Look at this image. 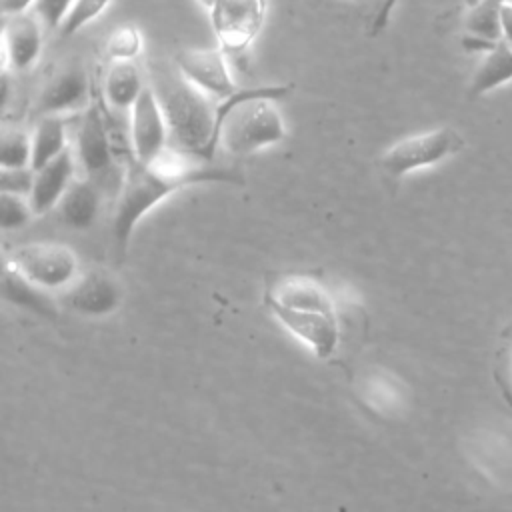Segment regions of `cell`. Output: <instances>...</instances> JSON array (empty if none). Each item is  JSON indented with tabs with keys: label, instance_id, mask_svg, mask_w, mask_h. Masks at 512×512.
Listing matches in <instances>:
<instances>
[{
	"label": "cell",
	"instance_id": "30bf717a",
	"mask_svg": "<svg viewBox=\"0 0 512 512\" xmlns=\"http://www.w3.org/2000/svg\"><path fill=\"white\" fill-rule=\"evenodd\" d=\"M174 64L192 84L218 102L240 90L232 78L228 54L220 46L180 50L174 56Z\"/></svg>",
	"mask_w": 512,
	"mask_h": 512
},
{
	"label": "cell",
	"instance_id": "d6986e66",
	"mask_svg": "<svg viewBox=\"0 0 512 512\" xmlns=\"http://www.w3.org/2000/svg\"><path fill=\"white\" fill-rule=\"evenodd\" d=\"M512 80V46L498 42L494 50L484 54L480 66L470 78V96L488 94Z\"/></svg>",
	"mask_w": 512,
	"mask_h": 512
},
{
	"label": "cell",
	"instance_id": "d4e9b609",
	"mask_svg": "<svg viewBox=\"0 0 512 512\" xmlns=\"http://www.w3.org/2000/svg\"><path fill=\"white\" fill-rule=\"evenodd\" d=\"M142 50V34L134 26L116 28L106 40L108 60H134Z\"/></svg>",
	"mask_w": 512,
	"mask_h": 512
},
{
	"label": "cell",
	"instance_id": "4dcf8cb0",
	"mask_svg": "<svg viewBox=\"0 0 512 512\" xmlns=\"http://www.w3.org/2000/svg\"><path fill=\"white\" fill-rule=\"evenodd\" d=\"M198 2H200V4H202L206 10H210V8L214 6V2H216V0H198Z\"/></svg>",
	"mask_w": 512,
	"mask_h": 512
},
{
	"label": "cell",
	"instance_id": "cb8c5ba5",
	"mask_svg": "<svg viewBox=\"0 0 512 512\" xmlns=\"http://www.w3.org/2000/svg\"><path fill=\"white\" fill-rule=\"evenodd\" d=\"M114 0H76L70 8V12L66 14L64 22L60 24L58 32L62 38H68L72 34H76L78 30H82L86 24H90L92 20H96Z\"/></svg>",
	"mask_w": 512,
	"mask_h": 512
},
{
	"label": "cell",
	"instance_id": "5b68a950",
	"mask_svg": "<svg viewBox=\"0 0 512 512\" xmlns=\"http://www.w3.org/2000/svg\"><path fill=\"white\" fill-rule=\"evenodd\" d=\"M72 152L84 178L92 180L104 196H118L130 160L114 142L102 100H92L78 114Z\"/></svg>",
	"mask_w": 512,
	"mask_h": 512
},
{
	"label": "cell",
	"instance_id": "603a6c76",
	"mask_svg": "<svg viewBox=\"0 0 512 512\" xmlns=\"http://www.w3.org/2000/svg\"><path fill=\"white\" fill-rule=\"evenodd\" d=\"M362 392L366 396V404H370L372 410L386 412L402 406L400 384L392 376H384L382 372L372 378H366Z\"/></svg>",
	"mask_w": 512,
	"mask_h": 512
},
{
	"label": "cell",
	"instance_id": "4316f807",
	"mask_svg": "<svg viewBox=\"0 0 512 512\" xmlns=\"http://www.w3.org/2000/svg\"><path fill=\"white\" fill-rule=\"evenodd\" d=\"M34 184V170L28 168H2L0 172V190L6 194L30 196Z\"/></svg>",
	"mask_w": 512,
	"mask_h": 512
},
{
	"label": "cell",
	"instance_id": "6da1fadb",
	"mask_svg": "<svg viewBox=\"0 0 512 512\" xmlns=\"http://www.w3.org/2000/svg\"><path fill=\"white\" fill-rule=\"evenodd\" d=\"M196 184H244V174L234 166H220L168 146L156 160L142 164L130 160L122 188L116 196L110 222L112 250L118 260L128 254V244L138 222L170 194Z\"/></svg>",
	"mask_w": 512,
	"mask_h": 512
},
{
	"label": "cell",
	"instance_id": "83f0119b",
	"mask_svg": "<svg viewBox=\"0 0 512 512\" xmlns=\"http://www.w3.org/2000/svg\"><path fill=\"white\" fill-rule=\"evenodd\" d=\"M398 0H382L376 14H374V20L370 24V32L372 34H380L386 26H388V20H390V14L394 12Z\"/></svg>",
	"mask_w": 512,
	"mask_h": 512
},
{
	"label": "cell",
	"instance_id": "484cf974",
	"mask_svg": "<svg viewBox=\"0 0 512 512\" xmlns=\"http://www.w3.org/2000/svg\"><path fill=\"white\" fill-rule=\"evenodd\" d=\"M32 216H34V212H32V206L26 196L2 192V196H0V226L4 230L22 228L30 222Z\"/></svg>",
	"mask_w": 512,
	"mask_h": 512
},
{
	"label": "cell",
	"instance_id": "4fadbf2b",
	"mask_svg": "<svg viewBox=\"0 0 512 512\" xmlns=\"http://www.w3.org/2000/svg\"><path fill=\"white\" fill-rule=\"evenodd\" d=\"M76 166V156L70 146L58 158H54L40 170H34V184L28 196L34 216H44L58 206V202L74 182Z\"/></svg>",
	"mask_w": 512,
	"mask_h": 512
},
{
	"label": "cell",
	"instance_id": "52a82bcc",
	"mask_svg": "<svg viewBox=\"0 0 512 512\" xmlns=\"http://www.w3.org/2000/svg\"><path fill=\"white\" fill-rule=\"evenodd\" d=\"M32 284L44 290H56L78 276L76 254L58 242H28L10 250L6 260Z\"/></svg>",
	"mask_w": 512,
	"mask_h": 512
},
{
	"label": "cell",
	"instance_id": "8992f818",
	"mask_svg": "<svg viewBox=\"0 0 512 512\" xmlns=\"http://www.w3.org/2000/svg\"><path fill=\"white\" fill-rule=\"evenodd\" d=\"M464 148V138L450 126L418 132L394 142L380 156V168L390 178L436 166Z\"/></svg>",
	"mask_w": 512,
	"mask_h": 512
},
{
	"label": "cell",
	"instance_id": "277c9868",
	"mask_svg": "<svg viewBox=\"0 0 512 512\" xmlns=\"http://www.w3.org/2000/svg\"><path fill=\"white\" fill-rule=\"evenodd\" d=\"M286 84L240 88L218 102V144L232 156H248L286 138V124L274 100L290 94Z\"/></svg>",
	"mask_w": 512,
	"mask_h": 512
},
{
	"label": "cell",
	"instance_id": "7a4b0ae2",
	"mask_svg": "<svg viewBox=\"0 0 512 512\" xmlns=\"http://www.w3.org/2000/svg\"><path fill=\"white\" fill-rule=\"evenodd\" d=\"M264 306L318 360H328L340 344V318L328 288L308 274H274L264 288Z\"/></svg>",
	"mask_w": 512,
	"mask_h": 512
},
{
	"label": "cell",
	"instance_id": "8fae6325",
	"mask_svg": "<svg viewBox=\"0 0 512 512\" xmlns=\"http://www.w3.org/2000/svg\"><path fill=\"white\" fill-rule=\"evenodd\" d=\"M92 86L86 68L80 62L58 70L38 94L34 110L38 116L80 114L92 102Z\"/></svg>",
	"mask_w": 512,
	"mask_h": 512
},
{
	"label": "cell",
	"instance_id": "f546056e",
	"mask_svg": "<svg viewBox=\"0 0 512 512\" xmlns=\"http://www.w3.org/2000/svg\"><path fill=\"white\" fill-rule=\"evenodd\" d=\"M500 40L512 46V0H508L500 12Z\"/></svg>",
	"mask_w": 512,
	"mask_h": 512
},
{
	"label": "cell",
	"instance_id": "7402d4cb",
	"mask_svg": "<svg viewBox=\"0 0 512 512\" xmlns=\"http://www.w3.org/2000/svg\"><path fill=\"white\" fill-rule=\"evenodd\" d=\"M30 164H32V134L20 128H6L0 140V166L28 168Z\"/></svg>",
	"mask_w": 512,
	"mask_h": 512
},
{
	"label": "cell",
	"instance_id": "44dd1931",
	"mask_svg": "<svg viewBox=\"0 0 512 512\" xmlns=\"http://www.w3.org/2000/svg\"><path fill=\"white\" fill-rule=\"evenodd\" d=\"M508 0H476L466 14L464 30L500 42V12Z\"/></svg>",
	"mask_w": 512,
	"mask_h": 512
},
{
	"label": "cell",
	"instance_id": "2e32d148",
	"mask_svg": "<svg viewBox=\"0 0 512 512\" xmlns=\"http://www.w3.org/2000/svg\"><path fill=\"white\" fill-rule=\"evenodd\" d=\"M104 192L88 178H74L62 200L58 202L60 218L74 230H86L94 224L100 212Z\"/></svg>",
	"mask_w": 512,
	"mask_h": 512
},
{
	"label": "cell",
	"instance_id": "e0dca14e",
	"mask_svg": "<svg viewBox=\"0 0 512 512\" xmlns=\"http://www.w3.org/2000/svg\"><path fill=\"white\" fill-rule=\"evenodd\" d=\"M66 128V116H38L32 130V170H40L70 148Z\"/></svg>",
	"mask_w": 512,
	"mask_h": 512
},
{
	"label": "cell",
	"instance_id": "ba28073f",
	"mask_svg": "<svg viewBox=\"0 0 512 512\" xmlns=\"http://www.w3.org/2000/svg\"><path fill=\"white\" fill-rule=\"evenodd\" d=\"M266 0H216L208 18L218 46L232 58L242 56L264 26Z\"/></svg>",
	"mask_w": 512,
	"mask_h": 512
},
{
	"label": "cell",
	"instance_id": "f1b7e54d",
	"mask_svg": "<svg viewBox=\"0 0 512 512\" xmlns=\"http://www.w3.org/2000/svg\"><path fill=\"white\" fill-rule=\"evenodd\" d=\"M498 46L496 40H488L484 36H476V34H464L462 38V48L468 50V52H482V54H488L490 50H494Z\"/></svg>",
	"mask_w": 512,
	"mask_h": 512
},
{
	"label": "cell",
	"instance_id": "ac0fdd59",
	"mask_svg": "<svg viewBox=\"0 0 512 512\" xmlns=\"http://www.w3.org/2000/svg\"><path fill=\"white\" fill-rule=\"evenodd\" d=\"M4 298L14 306L36 312L44 318H56L58 308L52 298L46 296V290L26 280L20 272H16L8 262L4 264V280H2Z\"/></svg>",
	"mask_w": 512,
	"mask_h": 512
},
{
	"label": "cell",
	"instance_id": "7c38bea8",
	"mask_svg": "<svg viewBox=\"0 0 512 512\" xmlns=\"http://www.w3.org/2000/svg\"><path fill=\"white\" fill-rule=\"evenodd\" d=\"M42 30L44 24L32 10L4 16L2 72H8V68L24 72L38 62L44 46Z\"/></svg>",
	"mask_w": 512,
	"mask_h": 512
},
{
	"label": "cell",
	"instance_id": "3957f363",
	"mask_svg": "<svg viewBox=\"0 0 512 512\" xmlns=\"http://www.w3.org/2000/svg\"><path fill=\"white\" fill-rule=\"evenodd\" d=\"M148 82L162 106L170 146L202 160H214L220 146L216 132L218 100L192 84L174 60L172 64L164 60L152 64Z\"/></svg>",
	"mask_w": 512,
	"mask_h": 512
},
{
	"label": "cell",
	"instance_id": "5bb4252c",
	"mask_svg": "<svg viewBox=\"0 0 512 512\" xmlns=\"http://www.w3.org/2000/svg\"><path fill=\"white\" fill-rule=\"evenodd\" d=\"M122 302V286L104 270L86 272L70 292V306L82 316L100 318L112 314Z\"/></svg>",
	"mask_w": 512,
	"mask_h": 512
},
{
	"label": "cell",
	"instance_id": "ffe728a7",
	"mask_svg": "<svg viewBox=\"0 0 512 512\" xmlns=\"http://www.w3.org/2000/svg\"><path fill=\"white\" fill-rule=\"evenodd\" d=\"M74 2L76 0H2V12L4 16H8L32 10L40 18L44 28L58 30Z\"/></svg>",
	"mask_w": 512,
	"mask_h": 512
},
{
	"label": "cell",
	"instance_id": "9c48e42d",
	"mask_svg": "<svg viewBox=\"0 0 512 512\" xmlns=\"http://www.w3.org/2000/svg\"><path fill=\"white\" fill-rule=\"evenodd\" d=\"M128 138L132 158L148 164L170 146V130L150 82L128 112Z\"/></svg>",
	"mask_w": 512,
	"mask_h": 512
},
{
	"label": "cell",
	"instance_id": "9a60e30c",
	"mask_svg": "<svg viewBox=\"0 0 512 512\" xmlns=\"http://www.w3.org/2000/svg\"><path fill=\"white\" fill-rule=\"evenodd\" d=\"M148 78L136 60H110L102 78V104L108 112L128 114Z\"/></svg>",
	"mask_w": 512,
	"mask_h": 512
}]
</instances>
